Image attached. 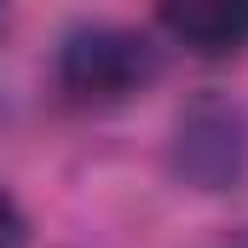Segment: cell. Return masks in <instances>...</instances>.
Instances as JSON below:
<instances>
[{
    "label": "cell",
    "mask_w": 248,
    "mask_h": 248,
    "mask_svg": "<svg viewBox=\"0 0 248 248\" xmlns=\"http://www.w3.org/2000/svg\"><path fill=\"white\" fill-rule=\"evenodd\" d=\"M225 248H248V231H243V237H237V243H225Z\"/></svg>",
    "instance_id": "5"
},
{
    "label": "cell",
    "mask_w": 248,
    "mask_h": 248,
    "mask_svg": "<svg viewBox=\"0 0 248 248\" xmlns=\"http://www.w3.org/2000/svg\"><path fill=\"white\" fill-rule=\"evenodd\" d=\"M156 46L133 29H75L58 52V87L69 93V104H122L133 93H144L156 81Z\"/></svg>",
    "instance_id": "1"
},
{
    "label": "cell",
    "mask_w": 248,
    "mask_h": 248,
    "mask_svg": "<svg viewBox=\"0 0 248 248\" xmlns=\"http://www.w3.org/2000/svg\"><path fill=\"white\" fill-rule=\"evenodd\" d=\"M162 29L196 58H237L248 46V0H156Z\"/></svg>",
    "instance_id": "3"
},
{
    "label": "cell",
    "mask_w": 248,
    "mask_h": 248,
    "mask_svg": "<svg viewBox=\"0 0 248 248\" xmlns=\"http://www.w3.org/2000/svg\"><path fill=\"white\" fill-rule=\"evenodd\" d=\"M179 168L202 190H225L243 173V139H237V110L219 98H202L179 122Z\"/></svg>",
    "instance_id": "2"
},
{
    "label": "cell",
    "mask_w": 248,
    "mask_h": 248,
    "mask_svg": "<svg viewBox=\"0 0 248 248\" xmlns=\"http://www.w3.org/2000/svg\"><path fill=\"white\" fill-rule=\"evenodd\" d=\"M0 248H29V219L6 185H0Z\"/></svg>",
    "instance_id": "4"
}]
</instances>
